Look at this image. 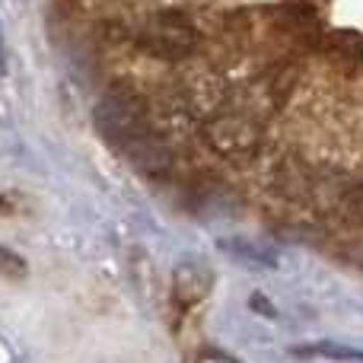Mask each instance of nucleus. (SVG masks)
Returning a JSON list of instances; mask_svg holds the SVG:
<instances>
[{"label": "nucleus", "mask_w": 363, "mask_h": 363, "mask_svg": "<svg viewBox=\"0 0 363 363\" xmlns=\"http://www.w3.org/2000/svg\"><path fill=\"white\" fill-rule=\"evenodd\" d=\"M93 125L102 134V140L112 144L121 157L131 160L140 172H147V176L169 172L172 150L163 134L153 128L140 96L128 93V89H112L93 108Z\"/></svg>", "instance_id": "obj_1"}, {"label": "nucleus", "mask_w": 363, "mask_h": 363, "mask_svg": "<svg viewBox=\"0 0 363 363\" xmlns=\"http://www.w3.org/2000/svg\"><path fill=\"white\" fill-rule=\"evenodd\" d=\"M201 138L226 163H252L262 153V128L242 112H213L201 125Z\"/></svg>", "instance_id": "obj_2"}, {"label": "nucleus", "mask_w": 363, "mask_h": 363, "mask_svg": "<svg viewBox=\"0 0 363 363\" xmlns=\"http://www.w3.org/2000/svg\"><path fill=\"white\" fill-rule=\"evenodd\" d=\"M198 42L201 35L194 29V23L172 10L153 13L138 29V45L147 55L160 57V61H185L198 51Z\"/></svg>", "instance_id": "obj_3"}, {"label": "nucleus", "mask_w": 363, "mask_h": 363, "mask_svg": "<svg viewBox=\"0 0 363 363\" xmlns=\"http://www.w3.org/2000/svg\"><path fill=\"white\" fill-rule=\"evenodd\" d=\"M211 287H213V274L204 264L185 262L172 271V296H176V303L182 309H191L198 303H204Z\"/></svg>", "instance_id": "obj_4"}, {"label": "nucleus", "mask_w": 363, "mask_h": 363, "mask_svg": "<svg viewBox=\"0 0 363 363\" xmlns=\"http://www.w3.org/2000/svg\"><path fill=\"white\" fill-rule=\"evenodd\" d=\"M220 249L226 252L230 258H236L239 264L252 271H274L281 268V255L268 245H258V242H249V239H220Z\"/></svg>", "instance_id": "obj_5"}, {"label": "nucleus", "mask_w": 363, "mask_h": 363, "mask_svg": "<svg viewBox=\"0 0 363 363\" xmlns=\"http://www.w3.org/2000/svg\"><path fill=\"white\" fill-rule=\"evenodd\" d=\"M296 357H328V360H357L363 363V351L360 347H347V345H338V341H319V345H300L294 347Z\"/></svg>", "instance_id": "obj_6"}, {"label": "nucleus", "mask_w": 363, "mask_h": 363, "mask_svg": "<svg viewBox=\"0 0 363 363\" xmlns=\"http://www.w3.org/2000/svg\"><path fill=\"white\" fill-rule=\"evenodd\" d=\"M26 271H29L26 258L16 255L13 249H6V245H0V274H6V277H23Z\"/></svg>", "instance_id": "obj_7"}, {"label": "nucleus", "mask_w": 363, "mask_h": 363, "mask_svg": "<svg viewBox=\"0 0 363 363\" xmlns=\"http://www.w3.org/2000/svg\"><path fill=\"white\" fill-rule=\"evenodd\" d=\"M194 363H239V360L233 357L230 351H220V347L204 345V347H198V351H194Z\"/></svg>", "instance_id": "obj_8"}, {"label": "nucleus", "mask_w": 363, "mask_h": 363, "mask_svg": "<svg viewBox=\"0 0 363 363\" xmlns=\"http://www.w3.org/2000/svg\"><path fill=\"white\" fill-rule=\"evenodd\" d=\"M347 201H351V211L357 213V217L363 220V182L360 185H354L351 188V194H347Z\"/></svg>", "instance_id": "obj_9"}, {"label": "nucleus", "mask_w": 363, "mask_h": 363, "mask_svg": "<svg viewBox=\"0 0 363 363\" xmlns=\"http://www.w3.org/2000/svg\"><path fill=\"white\" fill-rule=\"evenodd\" d=\"M252 309H258V313H262V315H268V319H271V315H277V309L271 306V303H264V300H262V294H255V296H252Z\"/></svg>", "instance_id": "obj_10"}, {"label": "nucleus", "mask_w": 363, "mask_h": 363, "mask_svg": "<svg viewBox=\"0 0 363 363\" xmlns=\"http://www.w3.org/2000/svg\"><path fill=\"white\" fill-rule=\"evenodd\" d=\"M6 67V55H4V35H0V74H4Z\"/></svg>", "instance_id": "obj_11"}]
</instances>
